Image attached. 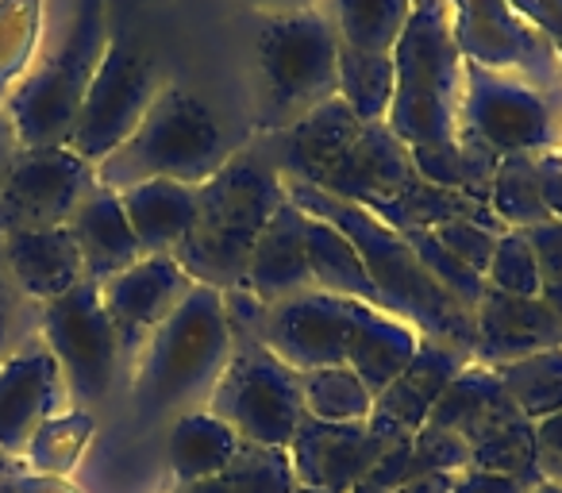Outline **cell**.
<instances>
[{"instance_id": "cell-1", "label": "cell", "mask_w": 562, "mask_h": 493, "mask_svg": "<svg viewBox=\"0 0 562 493\" xmlns=\"http://www.w3.org/2000/svg\"><path fill=\"white\" fill-rule=\"evenodd\" d=\"M285 193L305 216L328 220L331 227H339L351 239L378 290V309L413 324L420 336L443 339V344L459 347L474 359V316L424 270V262L413 255L405 235L385 227L382 220L370 216L359 204L339 201V197L305 186V181H285Z\"/></svg>"}, {"instance_id": "cell-2", "label": "cell", "mask_w": 562, "mask_h": 493, "mask_svg": "<svg viewBox=\"0 0 562 493\" xmlns=\"http://www.w3.org/2000/svg\"><path fill=\"white\" fill-rule=\"evenodd\" d=\"M285 201V178L258 143L232 150V158L196 186V220L173 259L196 285L220 293L243 285L258 235Z\"/></svg>"}, {"instance_id": "cell-3", "label": "cell", "mask_w": 562, "mask_h": 493, "mask_svg": "<svg viewBox=\"0 0 562 493\" xmlns=\"http://www.w3.org/2000/svg\"><path fill=\"white\" fill-rule=\"evenodd\" d=\"M227 359L232 332L224 321V298L212 285H193L139 351L135 405L147 421L166 413H193V401H209Z\"/></svg>"}, {"instance_id": "cell-4", "label": "cell", "mask_w": 562, "mask_h": 493, "mask_svg": "<svg viewBox=\"0 0 562 493\" xmlns=\"http://www.w3.org/2000/svg\"><path fill=\"white\" fill-rule=\"evenodd\" d=\"M227 158H232V143L209 104L181 86H162L132 139L112 150L104 163H97V181L116 193L155 178L196 189Z\"/></svg>"}, {"instance_id": "cell-5", "label": "cell", "mask_w": 562, "mask_h": 493, "mask_svg": "<svg viewBox=\"0 0 562 493\" xmlns=\"http://www.w3.org/2000/svg\"><path fill=\"white\" fill-rule=\"evenodd\" d=\"M462 66L467 63L454 47L447 0H416L413 16L393 47L397 93L385 116L401 143L431 147L459 139Z\"/></svg>"}, {"instance_id": "cell-6", "label": "cell", "mask_w": 562, "mask_h": 493, "mask_svg": "<svg viewBox=\"0 0 562 493\" xmlns=\"http://www.w3.org/2000/svg\"><path fill=\"white\" fill-rule=\"evenodd\" d=\"M258 74H262L258 132H285L324 101L339 97L336 24L321 9L297 16H266L258 32Z\"/></svg>"}, {"instance_id": "cell-7", "label": "cell", "mask_w": 562, "mask_h": 493, "mask_svg": "<svg viewBox=\"0 0 562 493\" xmlns=\"http://www.w3.org/2000/svg\"><path fill=\"white\" fill-rule=\"evenodd\" d=\"M109 47L104 0H81L63 47L40 63L0 109L9 112L20 147H70L74 124L86 104L89 81Z\"/></svg>"}, {"instance_id": "cell-8", "label": "cell", "mask_w": 562, "mask_h": 493, "mask_svg": "<svg viewBox=\"0 0 562 493\" xmlns=\"http://www.w3.org/2000/svg\"><path fill=\"white\" fill-rule=\"evenodd\" d=\"M431 428L459 432L470 444V467L493 474H539L536 424L513 405L493 367L470 362L454 374L428 416ZM543 478V474H539Z\"/></svg>"}, {"instance_id": "cell-9", "label": "cell", "mask_w": 562, "mask_h": 493, "mask_svg": "<svg viewBox=\"0 0 562 493\" xmlns=\"http://www.w3.org/2000/svg\"><path fill=\"white\" fill-rule=\"evenodd\" d=\"M459 132L493 155H551L562 150V93H543L513 74L462 66Z\"/></svg>"}, {"instance_id": "cell-10", "label": "cell", "mask_w": 562, "mask_h": 493, "mask_svg": "<svg viewBox=\"0 0 562 493\" xmlns=\"http://www.w3.org/2000/svg\"><path fill=\"white\" fill-rule=\"evenodd\" d=\"M209 413L247 444L285 451L305 416L301 374L266 344H232V359L209 393Z\"/></svg>"}, {"instance_id": "cell-11", "label": "cell", "mask_w": 562, "mask_h": 493, "mask_svg": "<svg viewBox=\"0 0 562 493\" xmlns=\"http://www.w3.org/2000/svg\"><path fill=\"white\" fill-rule=\"evenodd\" d=\"M158 89H162L158 66L143 51V43L135 35L109 40L101 66H97L93 81H89L78 124H74L70 150L93 166L104 163L112 150L132 139V132L143 124Z\"/></svg>"}, {"instance_id": "cell-12", "label": "cell", "mask_w": 562, "mask_h": 493, "mask_svg": "<svg viewBox=\"0 0 562 493\" xmlns=\"http://www.w3.org/2000/svg\"><path fill=\"white\" fill-rule=\"evenodd\" d=\"M43 344L55 355L74 401L93 405L112 393L116 370L124 362L120 336L101 305V285L78 282L70 293L43 305Z\"/></svg>"}, {"instance_id": "cell-13", "label": "cell", "mask_w": 562, "mask_h": 493, "mask_svg": "<svg viewBox=\"0 0 562 493\" xmlns=\"http://www.w3.org/2000/svg\"><path fill=\"white\" fill-rule=\"evenodd\" d=\"M447 16L462 63L562 93V58L508 0H447Z\"/></svg>"}, {"instance_id": "cell-14", "label": "cell", "mask_w": 562, "mask_h": 493, "mask_svg": "<svg viewBox=\"0 0 562 493\" xmlns=\"http://www.w3.org/2000/svg\"><path fill=\"white\" fill-rule=\"evenodd\" d=\"M370 309L374 305L321 290L278 301L266 316V347L281 362H290L297 374L321 367H351Z\"/></svg>"}, {"instance_id": "cell-15", "label": "cell", "mask_w": 562, "mask_h": 493, "mask_svg": "<svg viewBox=\"0 0 562 493\" xmlns=\"http://www.w3.org/2000/svg\"><path fill=\"white\" fill-rule=\"evenodd\" d=\"M93 186L97 166L70 147H20L9 181L0 189V235L66 227Z\"/></svg>"}, {"instance_id": "cell-16", "label": "cell", "mask_w": 562, "mask_h": 493, "mask_svg": "<svg viewBox=\"0 0 562 493\" xmlns=\"http://www.w3.org/2000/svg\"><path fill=\"white\" fill-rule=\"evenodd\" d=\"M390 447L393 444L378 436L370 421L328 424L305 413L285 455H290L297 485H313L324 493H355Z\"/></svg>"}, {"instance_id": "cell-17", "label": "cell", "mask_w": 562, "mask_h": 493, "mask_svg": "<svg viewBox=\"0 0 562 493\" xmlns=\"http://www.w3.org/2000/svg\"><path fill=\"white\" fill-rule=\"evenodd\" d=\"M193 278L181 270L173 255H143L135 267L101 285V305L120 336L124 359L139 355L155 328L189 298Z\"/></svg>"}, {"instance_id": "cell-18", "label": "cell", "mask_w": 562, "mask_h": 493, "mask_svg": "<svg viewBox=\"0 0 562 493\" xmlns=\"http://www.w3.org/2000/svg\"><path fill=\"white\" fill-rule=\"evenodd\" d=\"M66 378L43 339L0 359V451L24 462L35 432L63 413Z\"/></svg>"}, {"instance_id": "cell-19", "label": "cell", "mask_w": 562, "mask_h": 493, "mask_svg": "<svg viewBox=\"0 0 562 493\" xmlns=\"http://www.w3.org/2000/svg\"><path fill=\"white\" fill-rule=\"evenodd\" d=\"M416 181H420V173L413 166L408 143H401L390 124H362L359 135L351 139V147L316 181V189L370 212L378 204L401 197Z\"/></svg>"}, {"instance_id": "cell-20", "label": "cell", "mask_w": 562, "mask_h": 493, "mask_svg": "<svg viewBox=\"0 0 562 493\" xmlns=\"http://www.w3.org/2000/svg\"><path fill=\"white\" fill-rule=\"evenodd\" d=\"M470 355L459 347L443 344V339L420 336V347L408 359V367L385 385L374 397V413H370V428L390 444L413 439L416 432L428 424L436 401L443 397V390L454 382L459 370L470 367Z\"/></svg>"}, {"instance_id": "cell-21", "label": "cell", "mask_w": 562, "mask_h": 493, "mask_svg": "<svg viewBox=\"0 0 562 493\" xmlns=\"http://www.w3.org/2000/svg\"><path fill=\"white\" fill-rule=\"evenodd\" d=\"M547 347H562V316L539 298H513L485 285L474 309V362L505 367Z\"/></svg>"}, {"instance_id": "cell-22", "label": "cell", "mask_w": 562, "mask_h": 493, "mask_svg": "<svg viewBox=\"0 0 562 493\" xmlns=\"http://www.w3.org/2000/svg\"><path fill=\"white\" fill-rule=\"evenodd\" d=\"M359 120L347 109L339 97L324 101L321 109H313L308 116H301L297 124H290L285 132L266 135L258 147L281 170L285 181H305V186H316V181L328 173V166L351 147V139L359 135Z\"/></svg>"}, {"instance_id": "cell-23", "label": "cell", "mask_w": 562, "mask_h": 493, "mask_svg": "<svg viewBox=\"0 0 562 493\" xmlns=\"http://www.w3.org/2000/svg\"><path fill=\"white\" fill-rule=\"evenodd\" d=\"M0 259H4V270H9L20 298L40 301V305L86 282V267H81V251L70 227L4 232L0 235Z\"/></svg>"}, {"instance_id": "cell-24", "label": "cell", "mask_w": 562, "mask_h": 493, "mask_svg": "<svg viewBox=\"0 0 562 493\" xmlns=\"http://www.w3.org/2000/svg\"><path fill=\"white\" fill-rule=\"evenodd\" d=\"M250 293L278 305V301L301 298L313 290V267H308V216L293 201H285L266 232L258 235L255 251L247 262V278H243Z\"/></svg>"}, {"instance_id": "cell-25", "label": "cell", "mask_w": 562, "mask_h": 493, "mask_svg": "<svg viewBox=\"0 0 562 493\" xmlns=\"http://www.w3.org/2000/svg\"><path fill=\"white\" fill-rule=\"evenodd\" d=\"M74 243L81 251V267H86V282L104 285L116 274H124L127 267L143 259V247L135 239L132 224L124 216V204H120V193L97 181L89 189L86 201L74 209V216L66 220Z\"/></svg>"}, {"instance_id": "cell-26", "label": "cell", "mask_w": 562, "mask_h": 493, "mask_svg": "<svg viewBox=\"0 0 562 493\" xmlns=\"http://www.w3.org/2000/svg\"><path fill=\"white\" fill-rule=\"evenodd\" d=\"M120 204L143 255H173L196 220V189L166 178L124 189Z\"/></svg>"}, {"instance_id": "cell-27", "label": "cell", "mask_w": 562, "mask_h": 493, "mask_svg": "<svg viewBox=\"0 0 562 493\" xmlns=\"http://www.w3.org/2000/svg\"><path fill=\"white\" fill-rule=\"evenodd\" d=\"M239 444H243L239 432L227 428L224 421H216L209 408H193V413L173 416L170 432H166V462H170V474L178 482V490L224 470L235 459Z\"/></svg>"}, {"instance_id": "cell-28", "label": "cell", "mask_w": 562, "mask_h": 493, "mask_svg": "<svg viewBox=\"0 0 562 493\" xmlns=\"http://www.w3.org/2000/svg\"><path fill=\"white\" fill-rule=\"evenodd\" d=\"M408 150H413V166L424 181L490 204V189L493 178H497L501 155H493L474 135L459 132V139L451 143H431V147H408Z\"/></svg>"}, {"instance_id": "cell-29", "label": "cell", "mask_w": 562, "mask_h": 493, "mask_svg": "<svg viewBox=\"0 0 562 493\" xmlns=\"http://www.w3.org/2000/svg\"><path fill=\"white\" fill-rule=\"evenodd\" d=\"M308 267H313V290L351 298L378 309V290L370 282L367 267H362L359 251H355L351 239L339 227H331L328 220L308 216Z\"/></svg>"}, {"instance_id": "cell-30", "label": "cell", "mask_w": 562, "mask_h": 493, "mask_svg": "<svg viewBox=\"0 0 562 493\" xmlns=\"http://www.w3.org/2000/svg\"><path fill=\"white\" fill-rule=\"evenodd\" d=\"M297 474L290 467V455L281 447H262L243 439L235 459L212 478H201L193 485H181L173 493H293Z\"/></svg>"}, {"instance_id": "cell-31", "label": "cell", "mask_w": 562, "mask_h": 493, "mask_svg": "<svg viewBox=\"0 0 562 493\" xmlns=\"http://www.w3.org/2000/svg\"><path fill=\"white\" fill-rule=\"evenodd\" d=\"M393 93H397L393 55L355 51L339 43V101L355 112L359 124H385Z\"/></svg>"}, {"instance_id": "cell-32", "label": "cell", "mask_w": 562, "mask_h": 493, "mask_svg": "<svg viewBox=\"0 0 562 493\" xmlns=\"http://www.w3.org/2000/svg\"><path fill=\"white\" fill-rule=\"evenodd\" d=\"M416 0H336V35L344 47L393 55Z\"/></svg>"}, {"instance_id": "cell-33", "label": "cell", "mask_w": 562, "mask_h": 493, "mask_svg": "<svg viewBox=\"0 0 562 493\" xmlns=\"http://www.w3.org/2000/svg\"><path fill=\"white\" fill-rule=\"evenodd\" d=\"M493 374L531 424L551 413H562V347H547V351H536L528 359L493 367Z\"/></svg>"}, {"instance_id": "cell-34", "label": "cell", "mask_w": 562, "mask_h": 493, "mask_svg": "<svg viewBox=\"0 0 562 493\" xmlns=\"http://www.w3.org/2000/svg\"><path fill=\"white\" fill-rule=\"evenodd\" d=\"M305 413L328 424H359L374 413V393L351 367H321L301 374Z\"/></svg>"}, {"instance_id": "cell-35", "label": "cell", "mask_w": 562, "mask_h": 493, "mask_svg": "<svg viewBox=\"0 0 562 493\" xmlns=\"http://www.w3.org/2000/svg\"><path fill=\"white\" fill-rule=\"evenodd\" d=\"M490 209L505 227L528 232L536 224H547L543 197L536 181V155H505L497 166V178L490 189Z\"/></svg>"}, {"instance_id": "cell-36", "label": "cell", "mask_w": 562, "mask_h": 493, "mask_svg": "<svg viewBox=\"0 0 562 493\" xmlns=\"http://www.w3.org/2000/svg\"><path fill=\"white\" fill-rule=\"evenodd\" d=\"M93 432V416L89 413H58L35 432V439L24 451V470L47 478H63L66 470L78 462L81 447L89 444Z\"/></svg>"}, {"instance_id": "cell-37", "label": "cell", "mask_w": 562, "mask_h": 493, "mask_svg": "<svg viewBox=\"0 0 562 493\" xmlns=\"http://www.w3.org/2000/svg\"><path fill=\"white\" fill-rule=\"evenodd\" d=\"M401 235H405V243L413 247L416 259L424 262V270H428V274L436 278V282L443 285L470 316H474L477 301H482V293H485V278L477 274L474 267H467L462 259H454L428 227H408V232H401Z\"/></svg>"}, {"instance_id": "cell-38", "label": "cell", "mask_w": 562, "mask_h": 493, "mask_svg": "<svg viewBox=\"0 0 562 493\" xmlns=\"http://www.w3.org/2000/svg\"><path fill=\"white\" fill-rule=\"evenodd\" d=\"M485 285L497 293H513V298H539V267L528 235L516 227L501 232L490 267H485Z\"/></svg>"}, {"instance_id": "cell-39", "label": "cell", "mask_w": 562, "mask_h": 493, "mask_svg": "<svg viewBox=\"0 0 562 493\" xmlns=\"http://www.w3.org/2000/svg\"><path fill=\"white\" fill-rule=\"evenodd\" d=\"M413 467L416 474H462L470 470V444L459 432L424 424L413 436Z\"/></svg>"}, {"instance_id": "cell-40", "label": "cell", "mask_w": 562, "mask_h": 493, "mask_svg": "<svg viewBox=\"0 0 562 493\" xmlns=\"http://www.w3.org/2000/svg\"><path fill=\"white\" fill-rule=\"evenodd\" d=\"M524 235H528L539 267V301L562 316V220H547V224L528 227Z\"/></svg>"}, {"instance_id": "cell-41", "label": "cell", "mask_w": 562, "mask_h": 493, "mask_svg": "<svg viewBox=\"0 0 562 493\" xmlns=\"http://www.w3.org/2000/svg\"><path fill=\"white\" fill-rule=\"evenodd\" d=\"M428 232L436 235L439 243H443V247L454 255V259H462L467 267H474L477 274L485 278V267H490L493 247H497L501 232H493V227L477 224V220H447V224L428 227Z\"/></svg>"}, {"instance_id": "cell-42", "label": "cell", "mask_w": 562, "mask_h": 493, "mask_svg": "<svg viewBox=\"0 0 562 493\" xmlns=\"http://www.w3.org/2000/svg\"><path fill=\"white\" fill-rule=\"evenodd\" d=\"M224 298V321L232 332V344H266V305L258 293H250L247 285H232V290L220 293Z\"/></svg>"}, {"instance_id": "cell-43", "label": "cell", "mask_w": 562, "mask_h": 493, "mask_svg": "<svg viewBox=\"0 0 562 493\" xmlns=\"http://www.w3.org/2000/svg\"><path fill=\"white\" fill-rule=\"evenodd\" d=\"M543 482L539 474H493V470H462L454 474V493H531Z\"/></svg>"}, {"instance_id": "cell-44", "label": "cell", "mask_w": 562, "mask_h": 493, "mask_svg": "<svg viewBox=\"0 0 562 493\" xmlns=\"http://www.w3.org/2000/svg\"><path fill=\"white\" fill-rule=\"evenodd\" d=\"M536 470L543 482L562 485V413L536 421Z\"/></svg>"}, {"instance_id": "cell-45", "label": "cell", "mask_w": 562, "mask_h": 493, "mask_svg": "<svg viewBox=\"0 0 562 493\" xmlns=\"http://www.w3.org/2000/svg\"><path fill=\"white\" fill-rule=\"evenodd\" d=\"M562 58V0H508Z\"/></svg>"}, {"instance_id": "cell-46", "label": "cell", "mask_w": 562, "mask_h": 493, "mask_svg": "<svg viewBox=\"0 0 562 493\" xmlns=\"http://www.w3.org/2000/svg\"><path fill=\"white\" fill-rule=\"evenodd\" d=\"M536 181L539 197H543V209L551 220H562V155H536Z\"/></svg>"}, {"instance_id": "cell-47", "label": "cell", "mask_w": 562, "mask_h": 493, "mask_svg": "<svg viewBox=\"0 0 562 493\" xmlns=\"http://www.w3.org/2000/svg\"><path fill=\"white\" fill-rule=\"evenodd\" d=\"M24 298H20V290L12 285L9 270H4V259H0V351L12 344V336H16L20 328V313H24Z\"/></svg>"}, {"instance_id": "cell-48", "label": "cell", "mask_w": 562, "mask_h": 493, "mask_svg": "<svg viewBox=\"0 0 562 493\" xmlns=\"http://www.w3.org/2000/svg\"><path fill=\"white\" fill-rule=\"evenodd\" d=\"M0 493H78L63 482V478H47V474H32V470H20V474L4 478Z\"/></svg>"}, {"instance_id": "cell-49", "label": "cell", "mask_w": 562, "mask_h": 493, "mask_svg": "<svg viewBox=\"0 0 562 493\" xmlns=\"http://www.w3.org/2000/svg\"><path fill=\"white\" fill-rule=\"evenodd\" d=\"M16 155H20V135H16V127H12L9 112L0 109V189H4V181H9Z\"/></svg>"}, {"instance_id": "cell-50", "label": "cell", "mask_w": 562, "mask_h": 493, "mask_svg": "<svg viewBox=\"0 0 562 493\" xmlns=\"http://www.w3.org/2000/svg\"><path fill=\"white\" fill-rule=\"evenodd\" d=\"M393 493H454V474H420Z\"/></svg>"}, {"instance_id": "cell-51", "label": "cell", "mask_w": 562, "mask_h": 493, "mask_svg": "<svg viewBox=\"0 0 562 493\" xmlns=\"http://www.w3.org/2000/svg\"><path fill=\"white\" fill-rule=\"evenodd\" d=\"M266 16H297V12H316V0H250Z\"/></svg>"}, {"instance_id": "cell-52", "label": "cell", "mask_w": 562, "mask_h": 493, "mask_svg": "<svg viewBox=\"0 0 562 493\" xmlns=\"http://www.w3.org/2000/svg\"><path fill=\"white\" fill-rule=\"evenodd\" d=\"M20 470H24V462H20V459H9V455L0 451V482H4V478H12V474H20Z\"/></svg>"}, {"instance_id": "cell-53", "label": "cell", "mask_w": 562, "mask_h": 493, "mask_svg": "<svg viewBox=\"0 0 562 493\" xmlns=\"http://www.w3.org/2000/svg\"><path fill=\"white\" fill-rule=\"evenodd\" d=\"M531 493H562V485H554V482H539Z\"/></svg>"}, {"instance_id": "cell-54", "label": "cell", "mask_w": 562, "mask_h": 493, "mask_svg": "<svg viewBox=\"0 0 562 493\" xmlns=\"http://www.w3.org/2000/svg\"><path fill=\"white\" fill-rule=\"evenodd\" d=\"M293 493H324V490H313V485H297Z\"/></svg>"}, {"instance_id": "cell-55", "label": "cell", "mask_w": 562, "mask_h": 493, "mask_svg": "<svg viewBox=\"0 0 562 493\" xmlns=\"http://www.w3.org/2000/svg\"><path fill=\"white\" fill-rule=\"evenodd\" d=\"M559 155H562V150H559Z\"/></svg>"}]
</instances>
